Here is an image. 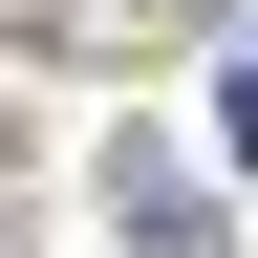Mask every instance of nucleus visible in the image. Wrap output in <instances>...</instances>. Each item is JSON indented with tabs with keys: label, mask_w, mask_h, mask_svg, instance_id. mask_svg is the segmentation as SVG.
Returning <instances> with one entry per match:
<instances>
[{
	"label": "nucleus",
	"mask_w": 258,
	"mask_h": 258,
	"mask_svg": "<svg viewBox=\"0 0 258 258\" xmlns=\"http://www.w3.org/2000/svg\"><path fill=\"white\" fill-rule=\"evenodd\" d=\"M108 215H129V237H151V258H215V194H194L172 151H108Z\"/></svg>",
	"instance_id": "1"
},
{
	"label": "nucleus",
	"mask_w": 258,
	"mask_h": 258,
	"mask_svg": "<svg viewBox=\"0 0 258 258\" xmlns=\"http://www.w3.org/2000/svg\"><path fill=\"white\" fill-rule=\"evenodd\" d=\"M215 129H237V172H258V43H237V64H215Z\"/></svg>",
	"instance_id": "2"
}]
</instances>
